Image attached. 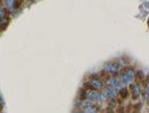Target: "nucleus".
I'll return each instance as SVG.
<instances>
[{
	"mask_svg": "<svg viewBox=\"0 0 149 113\" xmlns=\"http://www.w3.org/2000/svg\"><path fill=\"white\" fill-rule=\"evenodd\" d=\"M103 86V81L102 78L100 76H90L88 78V79L85 81L84 83V87L86 89H95V90H100V88H102Z\"/></svg>",
	"mask_w": 149,
	"mask_h": 113,
	"instance_id": "1",
	"label": "nucleus"
},
{
	"mask_svg": "<svg viewBox=\"0 0 149 113\" xmlns=\"http://www.w3.org/2000/svg\"><path fill=\"white\" fill-rule=\"evenodd\" d=\"M81 108L84 110L85 112H97L98 111V107L95 104V102L92 101H84L81 100Z\"/></svg>",
	"mask_w": 149,
	"mask_h": 113,
	"instance_id": "6",
	"label": "nucleus"
},
{
	"mask_svg": "<svg viewBox=\"0 0 149 113\" xmlns=\"http://www.w3.org/2000/svg\"><path fill=\"white\" fill-rule=\"evenodd\" d=\"M135 79H137V80H143V79H144V73H143L142 71H135Z\"/></svg>",
	"mask_w": 149,
	"mask_h": 113,
	"instance_id": "13",
	"label": "nucleus"
},
{
	"mask_svg": "<svg viewBox=\"0 0 149 113\" xmlns=\"http://www.w3.org/2000/svg\"><path fill=\"white\" fill-rule=\"evenodd\" d=\"M86 100L92 102H100L102 100V93L98 90L95 89H86V95H85Z\"/></svg>",
	"mask_w": 149,
	"mask_h": 113,
	"instance_id": "5",
	"label": "nucleus"
},
{
	"mask_svg": "<svg viewBox=\"0 0 149 113\" xmlns=\"http://www.w3.org/2000/svg\"><path fill=\"white\" fill-rule=\"evenodd\" d=\"M107 82L109 85L113 86L115 88H118V87L120 88L122 85V82H121L120 79L118 78H115L114 76H109V78L107 79Z\"/></svg>",
	"mask_w": 149,
	"mask_h": 113,
	"instance_id": "8",
	"label": "nucleus"
},
{
	"mask_svg": "<svg viewBox=\"0 0 149 113\" xmlns=\"http://www.w3.org/2000/svg\"><path fill=\"white\" fill-rule=\"evenodd\" d=\"M118 95V91L116 90V88L113 87L111 85H107L103 88L102 90V98L107 99V101H111V100H114L115 98L117 97Z\"/></svg>",
	"mask_w": 149,
	"mask_h": 113,
	"instance_id": "4",
	"label": "nucleus"
},
{
	"mask_svg": "<svg viewBox=\"0 0 149 113\" xmlns=\"http://www.w3.org/2000/svg\"><path fill=\"white\" fill-rule=\"evenodd\" d=\"M3 1H4V4H5L7 10H9V11L15 10V5H16V1H17V0H3Z\"/></svg>",
	"mask_w": 149,
	"mask_h": 113,
	"instance_id": "10",
	"label": "nucleus"
},
{
	"mask_svg": "<svg viewBox=\"0 0 149 113\" xmlns=\"http://www.w3.org/2000/svg\"><path fill=\"white\" fill-rule=\"evenodd\" d=\"M144 97H145L146 100L149 99V78H147L145 82V86H144V91H143Z\"/></svg>",
	"mask_w": 149,
	"mask_h": 113,
	"instance_id": "12",
	"label": "nucleus"
},
{
	"mask_svg": "<svg viewBox=\"0 0 149 113\" xmlns=\"http://www.w3.org/2000/svg\"><path fill=\"white\" fill-rule=\"evenodd\" d=\"M0 109H1V107H0Z\"/></svg>",
	"mask_w": 149,
	"mask_h": 113,
	"instance_id": "16",
	"label": "nucleus"
},
{
	"mask_svg": "<svg viewBox=\"0 0 149 113\" xmlns=\"http://www.w3.org/2000/svg\"><path fill=\"white\" fill-rule=\"evenodd\" d=\"M9 21H10V19H9L8 15L0 17V31L5 30V29L7 28V26L9 25Z\"/></svg>",
	"mask_w": 149,
	"mask_h": 113,
	"instance_id": "9",
	"label": "nucleus"
},
{
	"mask_svg": "<svg viewBox=\"0 0 149 113\" xmlns=\"http://www.w3.org/2000/svg\"><path fill=\"white\" fill-rule=\"evenodd\" d=\"M103 71H105L109 76H116L120 73L121 66L119 62H107V64L103 66Z\"/></svg>",
	"mask_w": 149,
	"mask_h": 113,
	"instance_id": "3",
	"label": "nucleus"
},
{
	"mask_svg": "<svg viewBox=\"0 0 149 113\" xmlns=\"http://www.w3.org/2000/svg\"><path fill=\"white\" fill-rule=\"evenodd\" d=\"M148 25H149V20H148Z\"/></svg>",
	"mask_w": 149,
	"mask_h": 113,
	"instance_id": "15",
	"label": "nucleus"
},
{
	"mask_svg": "<svg viewBox=\"0 0 149 113\" xmlns=\"http://www.w3.org/2000/svg\"><path fill=\"white\" fill-rule=\"evenodd\" d=\"M148 100H149V99H148Z\"/></svg>",
	"mask_w": 149,
	"mask_h": 113,
	"instance_id": "17",
	"label": "nucleus"
},
{
	"mask_svg": "<svg viewBox=\"0 0 149 113\" xmlns=\"http://www.w3.org/2000/svg\"><path fill=\"white\" fill-rule=\"evenodd\" d=\"M118 95L120 96L122 99H125L127 96H128V89H127V87H120L119 88Z\"/></svg>",
	"mask_w": 149,
	"mask_h": 113,
	"instance_id": "11",
	"label": "nucleus"
},
{
	"mask_svg": "<svg viewBox=\"0 0 149 113\" xmlns=\"http://www.w3.org/2000/svg\"><path fill=\"white\" fill-rule=\"evenodd\" d=\"M130 92L133 99H137L142 93V88L139 85V83H130Z\"/></svg>",
	"mask_w": 149,
	"mask_h": 113,
	"instance_id": "7",
	"label": "nucleus"
},
{
	"mask_svg": "<svg viewBox=\"0 0 149 113\" xmlns=\"http://www.w3.org/2000/svg\"><path fill=\"white\" fill-rule=\"evenodd\" d=\"M119 79L122 85H130L135 79V71L132 68H126L119 73Z\"/></svg>",
	"mask_w": 149,
	"mask_h": 113,
	"instance_id": "2",
	"label": "nucleus"
},
{
	"mask_svg": "<svg viewBox=\"0 0 149 113\" xmlns=\"http://www.w3.org/2000/svg\"><path fill=\"white\" fill-rule=\"evenodd\" d=\"M5 15H8V13H7V9L4 8V7L0 4V17L5 16Z\"/></svg>",
	"mask_w": 149,
	"mask_h": 113,
	"instance_id": "14",
	"label": "nucleus"
}]
</instances>
